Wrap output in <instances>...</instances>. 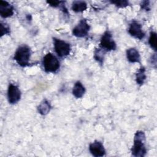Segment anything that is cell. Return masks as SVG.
I'll list each match as a JSON object with an SVG mask.
<instances>
[{
  "instance_id": "cell-8",
  "label": "cell",
  "mask_w": 157,
  "mask_h": 157,
  "mask_svg": "<svg viewBox=\"0 0 157 157\" xmlns=\"http://www.w3.org/2000/svg\"><path fill=\"white\" fill-rule=\"evenodd\" d=\"M128 33L131 36L139 40L144 39L145 36V33L142 30V25L136 21H132L129 24Z\"/></svg>"
},
{
  "instance_id": "cell-13",
  "label": "cell",
  "mask_w": 157,
  "mask_h": 157,
  "mask_svg": "<svg viewBox=\"0 0 157 157\" xmlns=\"http://www.w3.org/2000/svg\"><path fill=\"white\" fill-rule=\"evenodd\" d=\"M51 109V104L47 99H44L37 107L38 112L42 115H45L48 114L50 112Z\"/></svg>"
},
{
  "instance_id": "cell-16",
  "label": "cell",
  "mask_w": 157,
  "mask_h": 157,
  "mask_svg": "<svg viewBox=\"0 0 157 157\" xmlns=\"http://www.w3.org/2000/svg\"><path fill=\"white\" fill-rule=\"evenodd\" d=\"M105 50L102 48H96L94 52V58L101 64H103Z\"/></svg>"
},
{
  "instance_id": "cell-19",
  "label": "cell",
  "mask_w": 157,
  "mask_h": 157,
  "mask_svg": "<svg viewBox=\"0 0 157 157\" xmlns=\"http://www.w3.org/2000/svg\"><path fill=\"white\" fill-rule=\"evenodd\" d=\"M112 4H115L117 7L119 8L126 7L129 6V2L126 0H120V1H111Z\"/></svg>"
},
{
  "instance_id": "cell-12",
  "label": "cell",
  "mask_w": 157,
  "mask_h": 157,
  "mask_svg": "<svg viewBox=\"0 0 157 157\" xmlns=\"http://www.w3.org/2000/svg\"><path fill=\"white\" fill-rule=\"evenodd\" d=\"M85 93V88L80 81L75 82L73 89L72 94L76 98H81L83 97Z\"/></svg>"
},
{
  "instance_id": "cell-6",
  "label": "cell",
  "mask_w": 157,
  "mask_h": 157,
  "mask_svg": "<svg viewBox=\"0 0 157 157\" xmlns=\"http://www.w3.org/2000/svg\"><path fill=\"white\" fill-rule=\"evenodd\" d=\"M90 29V26L86 19H82L79 23L73 28L72 34L79 38L85 37L88 35Z\"/></svg>"
},
{
  "instance_id": "cell-1",
  "label": "cell",
  "mask_w": 157,
  "mask_h": 157,
  "mask_svg": "<svg viewBox=\"0 0 157 157\" xmlns=\"http://www.w3.org/2000/svg\"><path fill=\"white\" fill-rule=\"evenodd\" d=\"M144 132L137 131L134 135V144L131 148L132 155L136 157H144L147 153Z\"/></svg>"
},
{
  "instance_id": "cell-15",
  "label": "cell",
  "mask_w": 157,
  "mask_h": 157,
  "mask_svg": "<svg viewBox=\"0 0 157 157\" xmlns=\"http://www.w3.org/2000/svg\"><path fill=\"white\" fill-rule=\"evenodd\" d=\"M71 8L75 12H82L87 9V4L83 1H75L72 2Z\"/></svg>"
},
{
  "instance_id": "cell-18",
  "label": "cell",
  "mask_w": 157,
  "mask_h": 157,
  "mask_svg": "<svg viewBox=\"0 0 157 157\" xmlns=\"http://www.w3.org/2000/svg\"><path fill=\"white\" fill-rule=\"evenodd\" d=\"M0 26H1V37L5 34H10V27L8 26V25H7L6 23L1 22Z\"/></svg>"
},
{
  "instance_id": "cell-7",
  "label": "cell",
  "mask_w": 157,
  "mask_h": 157,
  "mask_svg": "<svg viewBox=\"0 0 157 157\" xmlns=\"http://www.w3.org/2000/svg\"><path fill=\"white\" fill-rule=\"evenodd\" d=\"M21 98V91L18 87L12 83H10L7 90V99L10 104L17 103Z\"/></svg>"
},
{
  "instance_id": "cell-9",
  "label": "cell",
  "mask_w": 157,
  "mask_h": 157,
  "mask_svg": "<svg viewBox=\"0 0 157 157\" xmlns=\"http://www.w3.org/2000/svg\"><path fill=\"white\" fill-rule=\"evenodd\" d=\"M89 150L95 157H101L105 155V150L102 143L98 140H95L90 144Z\"/></svg>"
},
{
  "instance_id": "cell-11",
  "label": "cell",
  "mask_w": 157,
  "mask_h": 157,
  "mask_svg": "<svg viewBox=\"0 0 157 157\" xmlns=\"http://www.w3.org/2000/svg\"><path fill=\"white\" fill-rule=\"evenodd\" d=\"M126 58L130 63H140V55L135 48H131L126 50Z\"/></svg>"
},
{
  "instance_id": "cell-2",
  "label": "cell",
  "mask_w": 157,
  "mask_h": 157,
  "mask_svg": "<svg viewBox=\"0 0 157 157\" xmlns=\"http://www.w3.org/2000/svg\"><path fill=\"white\" fill-rule=\"evenodd\" d=\"M31 55V48L27 45H21L17 49L13 59L21 67H26L29 65Z\"/></svg>"
},
{
  "instance_id": "cell-17",
  "label": "cell",
  "mask_w": 157,
  "mask_h": 157,
  "mask_svg": "<svg viewBox=\"0 0 157 157\" xmlns=\"http://www.w3.org/2000/svg\"><path fill=\"white\" fill-rule=\"evenodd\" d=\"M156 33L154 31H151L150 33V37L148 39V43L150 47L155 50L156 51Z\"/></svg>"
},
{
  "instance_id": "cell-14",
  "label": "cell",
  "mask_w": 157,
  "mask_h": 157,
  "mask_svg": "<svg viewBox=\"0 0 157 157\" xmlns=\"http://www.w3.org/2000/svg\"><path fill=\"white\" fill-rule=\"evenodd\" d=\"M146 78H147V76L145 74V68L144 66H141L138 69V71L136 74V83L139 86H142L146 80Z\"/></svg>"
},
{
  "instance_id": "cell-3",
  "label": "cell",
  "mask_w": 157,
  "mask_h": 157,
  "mask_svg": "<svg viewBox=\"0 0 157 157\" xmlns=\"http://www.w3.org/2000/svg\"><path fill=\"white\" fill-rule=\"evenodd\" d=\"M43 66L46 72H56L60 67V63L58 58L51 53L46 54L43 58Z\"/></svg>"
},
{
  "instance_id": "cell-20",
  "label": "cell",
  "mask_w": 157,
  "mask_h": 157,
  "mask_svg": "<svg viewBox=\"0 0 157 157\" xmlns=\"http://www.w3.org/2000/svg\"><path fill=\"white\" fill-rule=\"evenodd\" d=\"M150 1H144L140 3L141 9L145 10V11H148L150 10Z\"/></svg>"
},
{
  "instance_id": "cell-4",
  "label": "cell",
  "mask_w": 157,
  "mask_h": 157,
  "mask_svg": "<svg viewBox=\"0 0 157 157\" xmlns=\"http://www.w3.org/2000/svg\"><path fill=\"white\" fill-rule=\"evenodd\" d=\"M53 39L55 50L58 56L64 58L69 55L71 52V46L69 43L55 37H53Z\"/></svg>"
},
{
  "instance_id": "cell-10",
  "label": "cell",
  "mask_w": 157,
  "mask_h": 157,
  "mask_svg": "<svg viewBox=\"0 0 157 157\" xmlns=\"http://www.w3.org/2000/svg\"><path fill=\"white\" fill-rule=\"evenodd\" d=\"M0 15L2 18H8L13 15V7L7 1H0Z\"/></svg>"
},
{
  "instance_id": "cell-5",
  "label": "cell",
  "mask_w": 157,
  "mask_h": 157,
  "mask_svg": "<svg viewBox=\"0 0 157 157\" xmlns=\"http://www.w3.org/2000/svg\"><path fill=\"white\" fill-rule=\"evenodd\" d=\"M100 47L105 51H112L116 50L117 44L113 39L112 34L110 31H105L101 36L100 40Z\"/></svg>"
},
{
  "instance_id": "cell-21",
  "label": "cell",
  "mask_w": 157,
  "mask_h": 157,
  "mask_svg": "<svg viewBox=\"0 0 157 157\" xmlns=\"http://www.w3.org/2000/svg\"><path fill=\"white\" fill-rule=\"evenodd\" d=\"M63 2L64 1H47V2L50 6L53 7H59Z\"/></svg>"
}]
</instances>
